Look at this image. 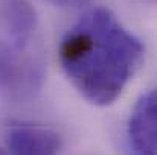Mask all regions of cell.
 I'll list each match as a JSON object with an SVG mask.
<instances>
[{
	"instance_id": "3",
	"label": "cell",
	"mask_w": 157,
	"mask_h": 155,
	"mask_svg": "<svg viewBox=\"0 0 157 155\" xmlns=\"http://www.w3.org/2000/svg\"><path fill=\"white\" fill-rule=\"evenodd\" d=\"M127 137L134 155H156L157 98L154 90L137 99L128 119Z\"/></svg>"
},
{
	"instance_id": "1",
	"label": "cell",
	"mask_w": 157,
	"mask_h": 155,
	"mask_svg": "<svg viewBox=\"0 0 157 155\" xmlns=\"http://www.w3.org/2000/svg\"><path fill=\"white\" fill-rule=\"evenodd\" d=\"M59 64L90 103L111 105L139 70L145 47L107 8L87 11L63 37Z\"/></svg>"
},
{
	"instance_id": "5",
	"label": "cell",
	"mask_w": 157,
	"mask_h": 155,
	"mask_svg": "<svg viewBox=\"0 0 157 155\" xmlns=\"http://www.w3.org/2000/svg\"><path fill=\"white\" fill-rule=\"evenodd\" d=\"M55 6H61V8H79L86 3H89L90 0H48Z\"/></svg>"
},
{
	"instance_id": "6",
	"label": "cell",
	"mask_w": 157,
	"mask_h": 155,
	"mask_svg": "<svg viewBox=\"0 0 157 155\" xmlns=\"http://www.w3.org/2000/svg\"><path fill=\"white\" fill-rule=\"evenodd\" d=\"M0 155H8V154H6L5 151H2V149H0Z\"/></svg>"
},
{
	"instance_id": "4",
	"label": "cell",
	"mask_w": 157,
	"mask_h": 155,
	"mask_svg": "<svg viewBox=\"0 0 157 155\" xmlns=\"http://www.w3.org/2000/svg\"><path fill=\"white\" fill-rule=\"evenodd\" d=\"M6 145L12 155H58L61 151V137L51 128L18 123L9 128Z\"/></svg>"
},
{
	"instance_id": "2",
	"label": "cell",
	"mask_w": 157,
	"mask_h": 155,
	"mask_svg": "<svg viewBox=\"0 0 157 155\" xmlns=\"http://www.w3.org/2000/svg\"><path fill=\"white\" fill-rule=\"evenodd\" d=\"M28 46L29 43L0 40V88L15 99L32 96L44 78L40 58Z\"/></svg>"
}]
</instances>
